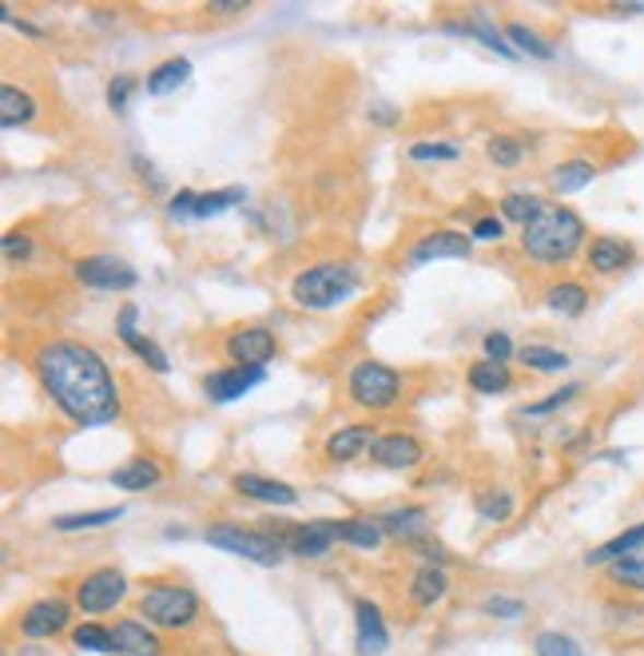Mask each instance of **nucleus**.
Returning <instances> with one entry per match:
<instances>
[{"label": "nucleus", "mask_w": 644, "mask_h": 656, "mask_svg": "<svg viewBox=\"0 0 644 656\" xmlns=\"http://www.w3.org/2000/svg\"><path fill=\"white\" fill-rule=\"evenodd\" d=\"M36 378L77 426H108L120 418V390L108 362L84 342L56 339L36 350Z\"/></svg>", "instance_id": "f257e3e1"}, {"label": "nucleus", "mask_w": 644, "mask_h": 656, "mask_svg": "<svg viewBox=\"0 0 644 656\" xmlns=\"http://www.w3.org/2000/svg\"><path fill=\"white\" fill-rule=\"evenodd\" d=\"M581 247H585V223L569 208H546L522 231V251L541 267H561L577 259Z\"/></svg>", "instance_id": "f03ea898"}, {"label": "nucleus", "mask_w": 644, "mask_h": 656, "mask_svg": "<svg viewBox=\"0 0 644 656\" xmlns=\"http://www.w3.org/2000/svg\"><path fill=\"white\" fill-rule=\"evenodd\" d=\"M359 291V274L342 267V262H318V267H306L295 274L291 283V298L306 311H330L339 306L342 298H350Z\"/></svg>", "instance_id": "7ed1b4c3"}, {"label": "nucleus", "mask_w": 644, "mask_h": 656, "mask_svg": "<svg viewBox=\"0 0 644 656\" xmlns=\"http://www.w3.org/2000/svg\"><path fill=\"white\" fill-rule=\"evenodd\" d=\"M136 609H140V621L155 629H187L199 617V593L175 581H152L143 585Z\"/></svg>", "instance_id": "20e7f679"}, {"label": "nucleus", "mask_w": 644, "mask_h": 656, "mask_svg": "<svg viewBox=\"0 0 644 656\" xmlns=\"http://www.w3.org/2000/svg\"><path fill=\"white\" fill-rule=\"evenodd\" d=\"M203 541L215 549H223V553H235V558H247L255 561V565H279L286 553V546L279 541V537H267L262 529H243V525H208V534H203Z\"/></svg>", "instance_id": "39448f33"}, {"label": "nucleus", "mask_w": 644, "mask_h": 656, "mask_svg": "<svg viewBox=\"0 0 644 656\" xmlns=\"http://www.w3.org/2000/svg\"><path fill=\"white\" fill-rule=\"evenodd\" d=\"M347 390L350 398L359 406H366V410H386V406H394L398 394H402V374L394 371V366H386V362L366 359L350 371Z\"/></svg>", "instance_id": "423d86ee"}, {"label": "nucleus", "mask_w": 644, "mask_h": 656, "mask_svg": "<svg viewBox=\"0 0 644 656\" xmlns=\"http://www.w3.org/2000/svg\"><path fill=\"white\" fill-rule=\"evenodd\" d=\"M124 597H128V577H124V569L104 565V569H96V573L80 577L77 593H72V605H77L84 617H104V612L116 609Z\"/></svg>", "instance_id": "0eeeda50"}, {"label": "nucleus", "mask_w": 644, "mask_h": 656, "mask_svg": "<svg viewBox=\"0 0 644 656\" xmlns=\"http://www.w3.org/2000/svg\"><path fill=\"white\" fill-rule=\"evenodd\" d=\"M77 279L92 291H131L140 283L136 267L116 255H87V259L77 262Z\"/></svg>", "instance_id": "6e6552de"}, {"label": "nucleus", "mask_w": 644, "mask_h": 656, "mask_svg": "<svg viewBox=\"0 0 644 656\" xmlns=\"http://www.w3.org/2000/svg\"><path fill=\"white\" fill-rule=\"evenodd\" d=\"M72 624V601L65 597H40L21 612V636L28 641H52Z\"/></svg>", "instance_id": "1a4fd4ad"}, {"label": "nucleus", "mask_w": 644, "mask_h": 656, "mask_svg": "<svg viewBox=\"0 0 644 656\" xmlns=\"http://www.w3.org/2000/svg\"><path fill=\"white\" fill-rule=\"evenodd\" d=\"M108 629H112V656H164V641H160V633H152L148 621L120 617Z\"/></svg>", "instance_id": "9d476101"}, {"label": "nucleus", "mask_w": 644, "mask_h": 656, "mask_svg": "<svg viewBox=\"0 0 644 656\" xmlns=\"http://www.w3.org/2000/svg\"><path fill=\"white\" fill-rule=\"evenodd\" d=\"M223 350H227V359L235 362V366H267V362L274 359V335L262 327L231 330Z\"/></svg>", "instance_id": "9b49d317"}, {"label": "nucleus", "mask_w": 644, "mask_h": 656, "mask_svg": "<svg viewBox=\"0 0 644 656\" xmlns=\"http://www.w3.org/2000/svg\"><path fill=\"white\" fill-rule=\"evenodd\" d=\"M267 378V366H231V371H211L208 383H203V394L211 402H235L247 390L262 386Z\"/></svg>", "instance_id": "f8f14e48"}, {"label": "nucleus", "mask_w": 644, "mask_h": 656, "mask_svg": "<svg viewBox=\"0 0 644 656\" xmlns=\"http://www.w3.org/2000/svg\"><path fill=\"white\" fill-rule=\"evenodd\" d=\"M354 636H359V656H383L390 648L383 609L374 601H366V597L354 601Z\"/></svg>", "instance_id": "ddd939ff"}, {"label": "nucleus", "mask_w": 644, "mask_h": 656, "mask_svg": "<svg viewBox=\"0 0 644 656\" xmlns=\"http://www.w3.org/2000/svg\"><path fill=\"white\" fill-rule=\"evenodd\" d=\"M286 546V553H295V558H323L330 553V546L339 541L335 534V522H303V525H291L286 537H279Z\"/></svg>", "instance_id": "4468645a"}, {"label": "nucleus", "mask_w": 644, "mask_h": 656, "mask_svg": "<svg viewBox=\"0 0 644 656\" xmlns=\"http://www.w3.org/2000/svg\"><path fill=\"white\" fill-rule=\"evenodd\" d=\"M371 461L383 470H410L422 461V442L414 434H378L371 446Z\"/></svg>", "instance_id": "2eb2a0df"}, {"label": "nucleus", "mask_w": 644, "mask_h": 656, "mask_svg": "<svg viewBox=\"0 0 644 656\" xmlns=\"http://www.w3.org/2000/svg\"><path fill=\"white\" fill-rule=\"evenodd\" d=\"M473 251V239L461 235V231H434L426 239H418L410 247V262L422 267V262H437V259H466Z\"/></svg>", "instance_id": "dca6fc26"}, {"label": "nucleus", "mask_w": 644, "mask_h": 656, "mask_svg": "<svg viewBox=\"0 0 644 656\" xmlns=\"http://www.w3.org/2000/svg\"><path fill=\"white\" fill-rule=\"evenodd\" d=\"M136 318H140V311L136 306H124L120 311V323H116V335H120V342L124 347L136 354L140 362H148L155 374H167L172 371V362H167V354L160 347H155L152 339H143V335H136Z\"/></svg>", "instance_id": "f3484780"}, {"label": "nucleus", "mask_w": 644, "mask_h": 656, "mask_svg": "<svg viewBox=\"0 0 644 656\" xmlns=\"http://www.w3.org/2000/svg\"><path fill=\"white\" fill-rule=\"evenodd\" d=\"M374 522L383 525V534L394 537V541H406V546H414L418 537H426V509L422 505H402V509H386V514H378Z\"/></svg>", "instance_id": "a211bd4d"}, {"label": "nucleus", "mask_w": 644, "mask_h": 656, "mask_svg": "<svg viewBox=\"0 0 644 656\" xmlns=\"http://www.w3.org/2000/svg\"><path fill=\"white\" fill-rule=\"evenodd\" d=\"M231 485H235L243 497H255V502H267V505H295L298 502L295 485L274 481V478H262V473H235Z\"/></svg>", "instance_id": "6ab92c4d"}, {"label": "nucleus", "mask_w": 644, "mask_h": 656, "mask_svg": "<svg viewBox=\"0 0 644 656\" xmlns=\"http://www.w3.org/2000/svg\"><path fill=\"white\" fill-rule=\"evenodd\" d=\"M446 593H449L446 565H430V561H422L418 573H414V581H410V601H414L418 609H434Z\"/></svg>", "instance_id": "aec40b11"}, {"label": "nucleus", "mask_w": 644, "mask_h": 656, "mask_svg": "<svg viewBox=\"0 0 644 656\" xmlns=\"http://www.w3.org/2000/svg\"><path fill=\"white\" fill-rule=\"evenodd\" d=\"M633 243L624 239H612V235H601V239L589 243V251H585V259H589V267L597 274H617L624 271L629 262H633Z\"/></svg>", "instance_id": "412c9836"}, {"label": "nucleus", "mask_w": 644, "mask_h": 656, "mask_svg": "<svg viewBox=\"0 0 644 656\" xmlns=\"http://www.w3.org/2000/svg\"><path fill=\"white\" fill-rule=\"evenodd\" d=\"M636 549H644V522L629 525L624 534L609 537L605 546H597V549L589 553V558H585V565H617V561L633 558Z\"/></svg>", "instance_id": "4be33fe9"}, {"label": "nucleus", "mask_w": 644, "mask_h": 656, "mask_svg": "<svg viewBox=\"0 0 644 656\" xmlns=\"http://www.w3.org/2000/svg\"><path fill=\"white\" fill-rule=\"evenodd\" d=\"M374 430L371 426H342L327 437V458L330 461H354L359 454H371L374 446Z\"/></svg>", "instance_id": "5701e85b"}, {"label": "nucleus", "mask_w": 644, "mask_h": 656, "mask_svg": "<svg viewBox=\"0 0 644 656\" xmlns=\"http://www.w3.org/2000/svg\"><path fill=\"white\" fill-rule=\"evenodd\" d=\"M108 481L124 493H143L164 481V470H160V461H152V458H136V461H128V466H120Z\"/></svg>", "instance_id": "b1692460"}, {"label": "nucleus", "mask_w": 644, "mask_h": 656, "mask_svg": "<svg viewBox=\"0 0 644 656\" xmlns=\"http://www.w3.org/2000/svg\"><path fill=\"white\" fill-rule=\"evenodd\" d=\"M593 179H597V167H593L589 160H565V164H558L549 172V187H553L558 196H577Z\"/></svg>", "instance_id": "393cba45"}, {"label": "nucleus", "mask_w": 644, "mask_h": 656, "mask_svg": "<svg viewBox=\"0 0 644 656\" xmlns=\"http://www.w3.org/2000/svg\"><path fill=\"white\" fill-rule=\"evenodd\" d=\"M335 534H339L342 546L354 549H378L386 541L383 525L374 522V517H342V522H335Z\"/></svg>", "instance_id": "a878e982"}, {"label": "nucleus", "mask_w": 644, "mask_h": 656, "mask_svg": "<svg viewBox=\"0 0 644 656\" xmlns=\"http://www.w3.org/2000/svg\"><path fill=\"white\" fill-rule=\"evenodd\" d=\"M546 306L561 318H577L585 315V306H589V291L581 283H573V279H565V283H553L546 291Z\"/></svg>", "instance_id": "bb28decb"}, {"label": "nucleus", "mask_w": 644, "mask_h": 656, "mask_svg": "<svg viewBox=\"0 0 644 656\" xmlns=\"http://www.w3.org/2000/svg\"><path fill=\"white\" fill-rule=\"evenodd\" d=\"M33 116H36V104L24 87L16 84L0 87V124H4V128H21V124H28Z\"/></svg>", "instance_id": "cd10ccee"}, {"label": "nucleus", "mask_w": 644, "mask_h": 656, "mask_svg": "<svg viewBox=\"0 0 644 656\" xmlns=\"http://www.w3.org/2000/svg\"><path fill=\"white\" fill-rule=\"evenodd\" d=\"M187 77H191V60L172 56V60H164L160 68H152L148 92H152V96H172V92H179V84H187Z\"/></svg>", "instance_id": "c85d7f7f"}, {"label": "nucleus", "mask_w": 644, "mask_h": 656, "mask_svg": "<svg viewBox=\"0 0 644 656\" xmlns=\"http://www.w3.org/2000/svg\"><path fill=\"white\" fill-rule=\"evenodd\" d=\"M470 386L478 394H505L510 386H514V374L505 371V362H490L481 359L470 366Z\"/></svg>", "instance_id": "c756f323"}, {"label": "nucleus", "mask_w": 644, "mask_h": 656, "mask_svg": "<svg viewBox=\"0 0 644 656\" xmlns=\"http://www.w3.org/2000/svg\"><path fill=\"white\" fill-rule=\"evenodd\" d=\"M124 517V505H108V509H84V514H60L56 517V529L60 534H77V529H99V525H112Z\"/></svg>", "instance_id": "7c9ffc66"}, {"label": "nucleus", "mask_w": 644, "mask_h": 656, "mask_svg": "<svg viewBox=\"0 0 644 656\" xmlns=\"http://www.w3.org/2000/svg\"><path fill=\"white\" fill-rule=\"evenodd\" d=\"M449 33H458V36H473V40H481L490 52L505 56V60H517V48L514 44H505V36L493 28V24H446Z\"/></svg>", "instance_id": "2f4dec72"}, {"label": "nucleus", "mask_w": 644, "mask_h": 656, "mask_svg": "<svg viewBox=\"0 0 644 656\" xmlns=\"http://www.w3.org/2000/svg\"><path fill=\"white\" fill-rule=\"evenodd\" d=\"M72 645L80 653H99V656H112V629L108 624H96V621H84L72 629Z\"/></svg>", "instance_id": "473e14b6"}, {"label": "nucleus", "mask_w": 644, "mask_h": 656, "mask_svg": "<svg viewBox=\"0 0 644 656\" xmlns=\"http://www.w3.org/2000/svg\"><path fill=\"white\" fill-rule=\"evenodd\" d=\"M243 199H247V191H243L239 184L235 187H223V191H208V196H199L196 203V223L199 219H211V215H223V211L239 208Z\"/></svg>", "instance_id": "72a5a7b5"}, {"label": "nucleus", "mask_w": 644, "mask_h": 656, "mask_svg": "<svg viewBox=\"0 0 644 656\" xmlns=\"http://www.w3.org/2000/svg\"><path fill=\"white\" fill-rule=\"evenodd\" d=\"M517 359H522L529 371H565L569 366V354H561L558 347H541V342L522 347L517 350Z\"/></svg>", "instance_id": "f704fd0d"}, {"label": "nucleus", "mask_w": 644, "mask_h": 656, "mask_svg": "<svg viewBox=\"0 0 644 656\" xmlns=\"http://www.w3.org/2000/svg\"><path fill=\"white\" fill-rule=\"evenodd\" d=\"M609 581H612V585H621V589L644 593V549H636L633 558H624V561H617V565H609Z\"/></svg>", "instance_id": "c9c22d12"}, {"label": "nucleus", "mask_w": 644, "mask_h": 656, "mask_svg": "<svg viewBox=\"0 0 644 656\" xmlns=\"http://www.w3.org/2000/svg\"><path fill=\"white\" fill-rule=\"evenodd\" d=\"M534 653H537V656H585V648H581V641H573L569 633H558V629H546V633H537Z\"/></svg>", "instance_id": "e433bc0d"}, {"label": "nucleus", "mask_w": 644, "mask_h": 656, "mask_svg": "<svg viewBox=\"0 0 644 656\" xmlns=\"http://www.w3.org/2000/svg\"><path fill=\"white\" fill-rule=\"evenodd\" d=\"M517 509L514 502V493H505V490H485L478 493V514L485 517V522H510Z\"/></svg>", "instance_id": "4c0bfd02"}, {"label": "nucleus", "mask_w": 644, "mask_h": 656, "mask_svg": "<svg viewBox=\"0 0 644 656\" xmlns=\"http://www.w3.org/2000/svg\"><path fill=\"white\" fill-rule=\"evenodd\" d=\"M546 211V203L537 196H505L502 199V219H510V223H522V227H529L537 215Z\"/></svg>", "instance_id": "58836bf2"}, {"label": "nucleus", "mask_w": 644, "mask_h": 656, "mask_svg": "<svg viewBox=\"0 0 644 656\" xmlns=\"http://www.w3.org/2000/svg\"><path fill=\"white\" fill-rule=\"evenodd\" d=\"M505 36H510V44H514L517 52H529L534 60H553V48L537 33H529L525 24H505Z\"/></svg>", "instance_id": "ea45409f"}, {"label": "nucleus", "mask_w": 644, "mask_h": 656, "mask_svg": "<svg viewBox=\"0 0 644 656\" xmlns=\"http://www.w3.org/2000/svg\"><path fill=\"white\" fill-rule=\"evenodd\" d=\"M485 155H490L493 167H517L522 164V140H514V136H493L490 143H485Z\"/></svg>", "instance_id": "a19ab883"}, {"label": "nucleus", "mask_w": 644, "mask_h": 656, "mask_svg": "<svg viewBox=\"0 0 644 656\" xmlns=\"http://www.w3.org/2000/svg\"><path fill=\"white\" fill-rule=\"evenodd\" d=\"M458 155H461L458 143H434V140H422V143H414V148H410V160H414V164H454Z\"/></svg>", "instance_id": "79ce46f5"}, {"label": "nucleus", "mask_w": 644, "mask_h": 656, "mask_svg": "<svg viewBox=\"0 0 644 656\" xmlns=\"http://www.w3.org/2000/svg\"><path fill=\"white\" fill-rule=\"evenodd\" d=\"M573 398H577V386H565V390H553L549 398H541V402L525 406V414H529V418H546V414H553V410H561L565 402H573Z\"/></svg>", "instance_id": "37998d69"}, {"label": "nucleus", "mask_w": 644, "mask_h": 656, "mask_svg": "<svg viewBox=\"0 0 644 656\" xmlns=\"http://www.w3.org/2000/svg\"><path fill=\"white\" fill-rule=\"evenodd\" d=\"M481 609L490 612V617H497V621H517V617H525V601H517V597H490Z\"/></svg>", "instance_id": "c03bdc74"}, {"label": "nucleus", "mask_w": 644, "mask_h": 656, "mask_svg": "<svg viewBox=\"0 0 644 656\" xmlns=\"http://www.w3.org/2000/svg\"><path fill=\"white\" fill-rule=\"evenodd\" d=\"M196 203H199V196L196 191H175L172 199H167V215L172 219H187V223H196Z\"/></svg>", "instance_id": "a18cd8bd"}, {"label": "nucleus", "mask_w": 644, "mask_h": 656, "mask_svg": "<svg viewBox=\"0 0 644 656\" xmlns=\"http://www.w3.org/2000/svg\"><path fill=\"white\" fill-rule=\"evenodd\" d=\"M481 350H485V359H490V362H505L510 354H514V339H510V335H502V330H493V335H485V339H481Z\"/></svg>", "instance_id": "49530a36"}, {"label": "nucleus", "mask_w": 644, "mask_h": 656, "mask_svg": "<svg viewBox=\"0 0 644 656\" xmlns=\"http://www.w3.org/2000/svg\"><path fill=\"white\" fill-rule=\"evenodd\" d=\"M131 87H136V77H116L108 84V108L112 112H124L131 99Z\"/></svg>", "instance_id": "de8ad7c7"}, {"label": "nucleus", "mask_w": 644, "mask_h": 656, "mask_svg": "<svg viewBox=\"0 0 644 656\" xmlns=\"http://www.w3.org/2000/svg\"><path fill=\"white\" fill-rule=\"evenodd\" d=\"M502 235H505V223L497 215H481L478 223H473V239L493 243V239H502Z\"/></svg>", "instance_id": "09e8293b"}, {"label": "nucleus", "mask_w": 644, "mask_h": 656, "mask_svg": "<svg viewBox=\"0 0 644 656\" xmlns=\"http://www.w3.org/2000/svg\"><path fill=\"white\" fill-rule=\"evenodd\" d=\"M0 247H4V255H9V259H33V239H28V235H4V243H0Z\"/></svg>", "instance_id": "8fccbe9b"}, {"label": "nucleus", "mask_w": 644, "mask_h": 656, "mask_svg": "<svg viewBox=\"0 0 644 656\" xmlns=\"http://www.w3.org/2000/svg\"><path fill=\"white\" fill-rule=\"evenodd\" d=\"M371 120H378L383 128H390V124L398 120V112H394L390 104H371Z\"/></svg>", "instance_id": "3c124183"}, {"label": "nucleus", "mask_w": 644, "mask_h": 656, "mask_svg": "<svg viewBox=\"0 0 644 656\" xmlns=\"http://www.w3.org/2000/svg\"><path fill=\"white\" fill-rule=\"evenodd\" d=\"M617 12H621V16H641L644 4H621V9H617Z\"/></svg>", "instance_id": "603ef678"}, {"label": "nucleus", "mask_w": 644, "mask_h": 656, "mask_svg": "<svg viewBox=\"0 0 644 656\" xmlns=\"http://www.w3.org/2000/svg\"><path fill=\"white\" fill-rule=\"evenodd\" d=\"M211 12H243V4H211Z\"/></svg>", "instance_id": "864d4df0"}]
</instances>
